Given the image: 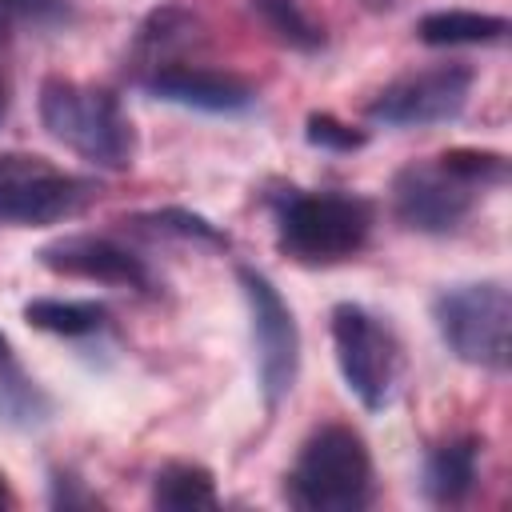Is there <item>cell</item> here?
<instances>
[{
    "label": "cell",
    "instance_id": "21",
    "mask_svg": "<svg viewBox=\"0 0 512 512\" xmlns=\"http://www.w3.org/2000/svg\"><path fill=\"white\" fill-rule=\"evenodd\" d=\"M304 140L312 148H320V152H340L344 156V152H360L368 144V132L348 124V120H340V116H332V112H308Z\"/></svg>",
    "mask_w": 512,
    "mask_h": 512
},
{
    "label": "cell",
    "instance_id": "2",
    "mask_svg": "<svg viewBox=\"0 0 512 512\" xmlns=\"http://www.w3.org/2000/svg\"><path fill=\"white\" fill-rule=\"evenodd\" d=\"M36 108H40L44 132L52 140H60L64 148H72L80 160L108 168V172L132 168L136 128L116 92L80 84V80H64V76H48L40 84Z\"/></svg>",
    "mask_w": 512,
    "mask_h": 512
},
{
    "label": "cell",
    "instance_id": "23",
    "mask_svg": "<svg viewBox=\"0 0 512 512\" xmlns=\"http://www.w3.org/2000/svg\"><path fill=\"white\" fill-rule=\"evenodd\" d=\"M0 16H28V20H68L64 0H0Z\"/></svg>",
    "mask_w": 512,
    "mask_h": 512
},
{
    "label": "cell",
    "instance_id": "17",
    "mask_svg": "<svg viewBox=\"0 0 512 512\" xmlns=\"http://www.w3.org/2000/svg\"><path fill=\"white\" fill-rule=\"evenodd\" d=\"M252 12H256L260 24H264L284 48H292V52L312 56V52H320V48L328 44L324 24L312 20L300 0H252Z\"/></svg>",
    "mask_w": 512,
    "mask_h": 512
},
{
    "label": "cell",
    "instance_id": "1",
    "mask_svg": "<svg viewBox=\"0 0 512 512\" xmlns=\"http://www.w3.org/2000/svg\"><path fill=\"white\" fill-rule=\"evenodd\" d=\"M268 204L276 224V248L304 268H328L360 256L376 228V204L360 192L284 188Z\"/></svg>",
    "mask_w": 512,
    "mask_h": 512
},
{
    "label": "cell",
    "instance_id": "25",
    "mask_svg": "<svg viewBox=\"0 0 512 512\" xmlns=\"http://www.w3.org/2000/svg\"><path fill=\"white\" fill-rule=\"evenodd\" d=\"M16 500H12V488H8V480H4V472H0V508H12Z\"/></svg>",
    "mask_w": 512,
    "mask_h": 512
},
{
    "label": "cell",
    "instance_id": "5",
    "mask_svg": "<svg viewBox=\"0 0 512 512\" xmlns=\"http://www.w3.org/2000/svg\"><path fill=\"white\" fill-rule=\"evenodd\" d=\"M332 348H336V368L348 384V392L360 400V408L368 412H384L396 396L400 384V340L396 332L368 312L364 304H336L332 308Z\"/></svg>",
    "mask_w": 512,
    "mask_h": 512
},
{
    "label": "cell",
    "instance_id": "4",
    "mask_svg": "<svg viewBox=\"0 0 512 512\" xmlns=\"http://www.w3.org/2000/svg\"><path fill=\"white\" fill-rule=\"evenodd\" d=\"M432 324L444 348L480 372L504 376L512 360V296L500 280H476L436 292Z\"/></svg>",
    "mask_w": 512,
    "mask_h": 512
},
{
    "label": "cell",
    "instance_id": "11",
    "mask_svg": "<svg viewBox=\"0 0 512 512\" xmlns=\"http://www.w3.org/2000/svg\"><path fill=\"white\" fill-rule=\"evenodd\" d=\"M136 84L164 104H180V108H196V112H212V116H236L256 104V88L248 80H240L236 72L184 64V60L160 64V68L136 76Z\"/></svg>",
    "mask_w": 512,
    "mask_h": 512
},
{
    "label": "cell",
    "instance_id": "3",
    "mask_svg": "<svg viewBox=\"0 0 512 512\" xmlns=\"http://www.w3.org/2000/svg\"><path fill=\"white\" fill-rule=\"evenodd\" d=\"M372 492V452L352 424H320L284 476V500L300 512H360Z\"/></svg>",
    "mask_w": 512,
    "mask_h": 512
},
{
    "label": "cell",
    "instance_id": "15",
    "mask_svg": "<svg viewBox=\"0 0 512 512\" xmlns=\"http://www.w3.org/2000/svg\"><path fill=\"white\" fill-rule=\"evenodd\" d=\"M24 320L48 336H64V340H84V336H100L112 320V312L100 300H60V296H40L24 304Z\"/></svg>",
    "mask_w": 512,
    "mask_h": 512
},
{
    "label": "cell",
    "instance_id": "10",
    "mask_svg": "<svg viewBox=\"0 0 512 512\" xmlns=\"http://www.w3.org/2000/svg\"><path fill=\"white\" fill-rule=\"evenodd\" d=\"M36 260L48 272L72 276V280H92V284L132 288V292H152L156 288V276H152L148 260L140 252H132L128 244L112 240V236H92V232L60 236V240L44 244L36 252Z\"/></svg>",
    "mask_w": 512,
    "mask_h": 512
},
{
    "label": "cell",
    "instance_id": "18",
    "mask_svg": "<svg viewBox=\"0 0 512 512\" xmlns=\"http://www.w3.org/2000/svg\"><path fill=\"white\" fill-rule=\"evenodd\" d=\"M132 224L148 236H168V240H184V244H200V248H216V252H228L232 240L224 228H216L208 216L192 212V208H152V212H136Z\"/></svg>",
    "mask_w": 512,
    "mask_h": 512
},
{
    "label": "cell",
    "instance_id": "6",
    "mask_svg": "<svg viewBox=\"0 0 512 512\" xmlns=\"http://www.w3.org/2000/svg\"><path fill=\"white\" fill-rule=\"evenodd\" d=\"M96 196V184L56 168L32 152H0V224L48 228L80 216Z\"/></svg>",
    "mask_w": 512,
    "mask_h": 512
},
{
    "label": "cell",
    "instance_id": "12",
    "mask_svg": "<svg viewBox=\"0 0 512 512\" xmlns=\"http://www.w3.org/2000/svg\"><path fill=\"white\" fill-rule=\"evenodd\" d=\"M480 456H484V440L480 436H452V440L428 448L424 472H420L424 496L432 504H440V508L464 504L480 484Z\"/></svg>",
    "mask_w": 512,
    "mask_h": 512
},
{
    "label": "cell",
    "instance_id": "7",
    "mask_svg": "<svg viewBox=\"0 0 512 512\" xmlns=\"http://www.w3.org/2000/svg\"><path fill=\"white\" fill-rule=\"evenodd\" d=\"M236 280H240V292L248 304V328H252V348H256L264 412H276L300 376V324H296L288 300L280 296V288L260 268L240 264Z\"/></svg>",
    "mask_w": 512,
    "mask_h": 512
},
{
    "label": "cell",
    "instance_id": "20",
    "mask_svg": "<svg viewBox=\"0 0 512 512\" xmlns=\"http://www.w3.org/2000/svg\"><path fill=\"white\" fill-rule=\"evenodd\" d=\"M440 160H444L456 176H464L472 188H480V192L504 188L508 176H512L508 156H504V152H492V148H448V152H440Z\"/></svg>",
    "mask_w": 512,
    "mask_h": 512
},
{
    "label": "cell",
    "instance_id": "19",
    "mask_svg": "<svg viewBox=\"0 0 512 512\" xmlns=\"http://www.w3.org/2000/svg\"><path fill=\"white\" fill-rule=\"evenodd\" d=\"M52 416V400L48 392L24 376V368L16 360L0 364V420L12 428H40Z\"/></svg>",
    "mask_w": 512,
    "mask_h": 512
},
{
    "label": "cell",
    "instance_id": "9",
    "mask_svg": "<svg viewBox=\"0 0 512 512\" xmlns=\"http://www.w3.org/2000/svg\"><path fill=\"white\" fill-rule=\"evenodd\" d=\"M484 192L472 188L464 176H456L440 156L412 160L392 176V216L424 236H448L456 232Z\"/></svg>",
    "mask_w": 512,
    "mask_h": 512
},
{
    "label": "cell",
    "instance_id": "8",
    "mask_svg": "<svg viewBox=\"0 0 512 512\" xmlns=\"http://www.w3.org/2000/svg\"><path fill=\"white\" fill-rule=\"evenodd\" d=\"M476 72L464 60H448V64H432L420 72H408L392 84H384L364 116L372 124L384 128H432V124H452L460 120V112L468 108Z\"/></svg>",
    "mask_w": 512,
    "mask_h": 512
},
{
    "label": "cell",
    "instance_id": "24",
    "mask_svg": "<svg viewBox=\"0 0 512 512\" xmlns=\"http://www.w3.org/2000/svg\"><path fill=\"white\" fill-rule=\"evenodd\" d=\"M8 44H12V36H8V16H0V124H4V116H8V100H12V80H8Z\"/></svg>",
    "mask_w": 512,
    "mask_h": 512
},
{
    "label": "cell",
    "instance_id": "26",
    "mask_svg": "<svg viewBox=\"0 0 512 512\" xmlns=\"http://www.w3.org/2000/svg\"><path fill=\"white\" fill-rule=\"evenodd\" d=\"M4 360H12V344H8V336L0 332V364H4Z\"/></svg>",
    "mask_w": 512,
    "mask_h": 512
},
{
    "label": "cell",
    "instance_id": "16",
    "mask_svg": "<svg viewBox=\"0 0 512 512\" xmlns=\"http://www.w3.org/2000/svg\"><path fill=\"white\" fill-rule=\"evenodd\" d=\"M152 504L164 512H196V508H216V476L204 464L192 460H172L156 472L152 480Z\"/></svg>",
    "mask_w": 512,
    "mask_h": 512
},
{
    "label": "cell",
    "instance_id": "13",
    "mask_svg": "<svg viewBox=\"0 0 512 512\" xmlns=\"http://www.w3.org/2000/svg\"><path fill=\"white\" fill-rule=\"evenodd\" d=\"M512 32L508 16L496 12H468V8H440L420 16L416 36L428 48H484V44H504Z\"/></svg>",
    "mask_w": 512,
    "mask_h": 512
},
{
    "label": "cell",
    "instance_id": "22",
    "mask_svg": "<svg viewBox=\"0 0 512 512\" xmlns=\"http://www.w3.org/2000/svg\"><path fill=\"white\" fill-rule=\"evenodd\" d=\"M48 504L52 508H96L100 500H96V492H88L84 488V480L80 476H72V472H52V480H48Z\"/></svg>",
    "mask_w": 512,
    "mask_h": 512
},
{
    "label": "cell",
    "instance_id": "14",
    "mask_svg": "<svg viewBox=\"0 0 512 512\" xmlns=\"http://www.w3.org/2000/svg\"><path fill=\"white\" fill-rule=\"evenodd\" d=\"M192 32H196V16L180 4H164V8L148 12V20L136 28V40H132L136 76H144L160 64H172L176 52L192 40Z\"/></svg>",
    "mask_w": 512,
    "mask_h": 512
}]
</instances>
